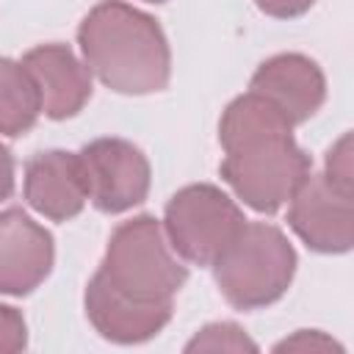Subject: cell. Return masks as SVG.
<instances>
[{
  "instance_id": "obj_4",
  "label": "cell",
  "mask_w": 354,
  "mask_h": 354,
  "mask_svg": "<svg viewBox=\"0 0 354 354\" xmlns=\"http://www.w3.org/2000/svg\"><path fill=\"white\" fill-rule=\"evenodd\" d=\"M97 271L138 301H174L188 279V266L171 249L163 224L149 213L133 216L111 232Z\"/></svg>"
},
{
  "instance_id": "obj_16",
  "label": "cell",
  "mask_w": 354,
  "mask_h": 354,
  "mask_svg": "<svg viewBox=\"0 0 354 354\" xmlns=\"http://www.w3.org/2000/svg\"><path fill=\"white\" fill-rule=\"evenodd\" d=\"M274 351H301V354H324V351H337V354H343V346L332 337V335H326V332H321V329H299V332H293L290 337H285V340H279L277 346H274Z\"/></svg>"
},
{
  "instance_id": "obj_5",
  "label": "cell",
  "mask_w": 354,
  "mask_h": 354,
  "mask_svg": "<svg viewBox=\"0 0 354 354\" xmlns=\"http://www.w3.org/2000/svg\"><path fill=\"white\" fill-rule=\"evenodd\" d=\"M160 224L183 263L210 268V263L241 232L246 216L218 185L191 183L166 202Z\"/></svg>"
},
{
  "instance_id": "obj_3",
  "label": "cell",
  "mask_w": 354,
  "mask_h": 354,
  "mask_svg": "<svg viewBox=\"0 0 354 354\" xmlns=\"http://www.w3.org/2000/svg\"><path fill=\"white\" fill-rule=\"evenodd\" d=\"M296 249L268 221H249L210 263L213 279L235 310H263L279 301L296 274Z\"/></svg>"
},
{
  "instance_id": "obj_12",
  "label": "cell",
  "mask_w": 354,
  "mask_h": 354,
  "mask_svg": "<svg viewBox=\"0 0 354 354\" xmlns=\"http://www.w3.org/2000/svg\"><path fill=\"white\" fill-rule=\"evenodd\" d=\"M22 66L39 88L41 113L47 119H72L91 100V72L66 44H39L22 55Z\"/></svg>"
},
{
  "instance_id": "obj_20",
  "label": "cell",
  "mask_w": 354,
  "mask_h": 354,
  "mask_svg": "<svg viewBox=\"0 0 354 354\" xmlns=\"http://www.w3.org/2000/svg\"><path fill=\"white\" fill-rule=\"evenodd\" d=\"M147 3H166V0H147Z\"/></svg>"
},
{
  "instance_id": "obj_7",
  "label": "cell",
  "mask_w": 354,
  "mask_h": 354,
  "mask_svg": "<svg viewBox=\"0 0 354 354\" xmlns=\"http://www.w3.org/2000/svg\"><path fill=\"white\" fill-rule=\"evenodd\" d=\"M288 227L318 254H346L354 246V191L321 174H307L288 199Z\"/></svg>"
},
{
  "instance_id": "obj_8",
  "label": "cell",
  "mask_w": 354,
  "mask_h": 354,
  "mask_svg": "<svg viewBox=\"0 0 354 354\" xmlns=\"http://www.w3.org/2000/svg\"><path fill=\"white\" fill-rule=\"evenodd\" d=\"M83 307L97 335L119 346L152 340L158 332H163L174 313V301H138L113 288L100 271H94L86 285Z\"/></svg>"
},
{
  "instance_id": "obj_9",
  "label": "cell",
  "mask_w": 354,
  "mask_h": 354,
  "mask_svg": "<svg viewBox=\"0 0 354 354\" xmlns=\"http://www.w3.org/2000/svg\"><path fill=\"white\" fill-rule=\"evenodd\" d=\"M55 243L50 230L33 221L22 207L0 213V293L28 296L53 271Z\"/></svg>"
},
{
  "instance_id": "obj_11",
  "label": "cell",
  "mask_w": 354,
  "mask_h": 354,
  "mask_svg": "<svg viewBox=\"0 0 354 354\" xmlns=\"http://www.w3.org/2000/svg\"><path fill=\"white\" fill-rule=\"evenodd\" d=\"M22 196L28 207L50 221H69L80 216L88 202L80 155L69 149L36 152L25 163Z\"/></svg>"
},
{
  "instance_id": "obj_1",
  "label": "cell",
  "mask_w": 354,
  "mask_h": 354,
  "mask_svg": "<svg viewBox=\"0 0 354 354\" xmlns=\"http://www.w3.org/2000/svg\"><path fill=\"white\" fill-rule=\"evenodd\" d=\"M218 144L221 180L254 213H277L313 171L310 155L293 138V124L254 91L224 108Z\"/></svg>"
},
{
  "instance_id": "obj_2",
  "label": "cell",
  "mask_w": 354,
  "mask_h": 354,
  "mask_svg": "<svg viewBox=\"0 0 354 354\" xmlns=\"http://www.w3.org/2000/svg\"><path fill=\"white\" fill-rule=\"evenodd\" d=\"M88 72L116 94L144 97L163 91L171 77V50L163 28L147 11L122 3H97L77 28Z\"/></svg>"
},
{
  "instance_id": "obj_15",
  "label": "cell",
  "mask_w": 354,
  "mask_h": 354,
  "mask_svg": "<svg viewBox=\"0 0 354 354\" xmlns=\"http://www.w3.org/2000/svg\"><path fill=\"white\" fill-rule=\"evenodd\" d=\"M351 133H343L324 158V177L332 180L337 188L354 191V158H351Z\"/></svg>"
},
{
  "instance_id": "obj_14",
  "label": "cell",
  "mask_w": 354,
  "mask_h": 354,
  "mask_svg": "<svg viewBox=\"0 0 354 354\" xmlns=\"http://www.w3.org/2000/svg\"><path fill=\"white\" fill-rule=\"evenodd\" d=\"M196 351H232V354L249 351V354H254L257 343L235 321H213V324H205L185 343V354H196Z\"/></svg>"
},
{
  "instance_id": "obj_18",
  "label": "cell",
  "mask_w": 354,
  "mask_h": 354,
  "mask_svg": "<svg viewBox=\"0 0 354 354\" xmlns=\"http://www.w3.org/2000/svg\"><path fill=\"white\" fill-rule=\"evenodd\" d=\"M254 6L274 19H296L301 14H307L315 0H254Z\"/></svg>"
},
{
  "instance_id": "obj_10",
  "label": "cell",
  "mask_w": 354,
  "mask_h": 354,
  "mask_svg": "<svg viewBox=\"0 0 354 354\" xmlns=\"http://www.w3.org/2000/svg\"><path fill=\"white\" fill-rule=\"evenodd\" d=\"M249 91L268 100L296 127L321 111L326 100V77L310 55L279 53L254 69Z\"/></svg>"
},
{
  "instance_id": "obj_19",
  "label": "cell",
  "mask_w": 354,
  "mask_h": 354,
  "mask_svg": "<svg viewBox=\"0 0 354 354\" xmlns=\"http://www.w3.org/2000/svg\"><path fill=\"white\" fill-rule=\"evenodd\" d=\"M14 194V155L6 144H0V202Z\"/></svg>"
},
{
  "instance_id": "obj_6",
  "label": "cell",
  "mask_w": 354,
  "mask_h": 354,
  "mask_svg": "<svg viewBox=\"0 0 354 354\" xmlns=\"http://www.w3.org/2000/svg\"><path fill=\"white\" fill-rule=\"evenodd\" d=\"M88 202L108 216L133 210L141 205L152 185V169L147 155L124 138H94L80 152Z\"/></svg>"
},
{
  "instance_id": "obj_13",
  "label": "cell",
  "mask_w": 354,
  "mask_h": 354,
  "mask_svg": "<svg viewBox=\"0 0 354 354\" xmlns=\"http://www.w3.org/2000/svg\"><path fill=\"white\" fill-rule=\"evenodd\" d=\"M41 116L39 88L22 61L0 58V136L19 138Z\"/></svg>"
},
{
  "instance_id": "obj_17",
  "label": "cell",
  "mask_w": 354,
  "mask_h": 354,
  "mask_svg": "<svg viewBox=\"0 0 354 354\" xmlns=\"http://www.w3.org/2000/svg\"><path fill=\"white\" fill-rule=\"evenodd\" d=\"M28 346V324L11 304H0V354H17Z\"/></svg>"
}]
</instances>
